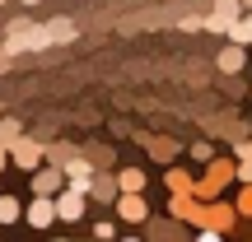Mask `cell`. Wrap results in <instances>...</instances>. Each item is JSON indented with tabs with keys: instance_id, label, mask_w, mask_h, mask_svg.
Returning a JSON list of instances; mask_svg holds the SVG:
<instances>
[{
	"instance_id": "obj_6",
	"label": "cell",
	"mask_w": 252,
	"mask_h": 242,
	"mask_svg": "<svg viewBox=\"0 0 252 242\" xmlns=\"http://www.w3.org/2000/svg\"><path fill=\"white\" fill-rule=\"evenodd\" d=\"M61 187H65V172L56 168V163H47V168L37 163L33 168V196H56Z\"/></svg>"
},
{
	"instance_id": "obj_5",
	"label": "cell",
	"mask_w": 252,
	"mask_h": 242,
	"mask_svg": "<svg viewBox=\"0 0 252 242\" xmlns=\"http://www.w3.org/2000/svg\"><path fill=\"white\" fill-rule=\"evenodd\" d=\"M56 219H61V224L84 219V191H75V187H61V191H56Z\"/></svg>"
},
{
	"instance_id": "obj_26",
	"label": "cell",
	"mask_w": 252,
	"mask_h": 242,
	"mask_svg": "<svg viewBox=\"0 0 252 242\" xmlns=\"http://www.w3.org/2000/svg\"><path fill=\"white\" fill-rule=\"evenodd\" d=\"M238 5H243V9H252V0H238Z\"/></svg>"
},
{
	"instance_id": "obj_11",
	"label": "cell",
	"mask_w": 252,
	"mask_h": 242,
	"mask_svg": "<svg viewBox=\"0 0 252 242\" xmlns=\"http://www.w3.org/2000/svg\"><path fill=\"white\" fill-rule=\"evenodd\" d=\"M28 28H33L28 19H14V24L5 28V33H9V37H5V52H9V56H14V52H24V47H28Z\"/></svg>"
},
{
	"instance_id": "obj_15",
	"label": "cell",
	"mask_w": 252,
	"mask_h": 242,
	"mask_svg": "<svg viewBox=\"0 0 252 242\" xmlns=\"http://www.w3.org/2000/svg\"><path fill=\"white\" fill-rule=\"evenodd\" d=\"M19 219H24L19 196H0V224H19Z\"/></svg>"
},
{
	"instance_id": "obj_25",
	"label": "cell",
	"mask_w": 252,
	"mask_h": 242,
	"mask_svg": "<svg viewBox=\"0 0 252 242\" xmlns=\"http://www.w3.org/2000/svg\"><path fill=\"white\" fill-rule=\"evenodd\" d=\"M19 5H42V0H19Z\"/></svg>"
},
{
	"instance_id": "obj_9",
	"label": "cell",
	"mask_w": 252,
	"mask_h": 242,
	"mask_svg": "<svg viewBox=\"0 0 252 242\" xmlns=\"http://www.w3.org/2000/svg\"><path fill=\"white\" fill-rule=\"evenodd\" d=\"M234 219H238V210H234V205H220V196H215V205L206 200V228H220V233H229V228H234Z\"/></svg>"
},
{
	"instance_id": "obj_17",
	"label": "cell",
	"mask_w": 252,
	"mask_h": 242,
	"mask_svg": "<svg viewBox=\"0 0 252 242\" xmlns=\"http://www.w3.org/2000/svg\"><path fill=\"white\" fill-rule=\"evenodd\" d=\"M42 47H52V28H47V24L37 28L33 24V28H28V47H24V52H42Z\"/></svg>"
},
{
	"instance_id": "obj_21",
	"label": "cell",
	"mask_w": 252,
	"mask_h": 242,
	"mask_svg": "<svg viewBox=\"0 0 252 242\" xmlns=\"http://www.w3.org/2000/svg\"><path fill=\"white\" fill-rule=\"evenodd\" d=\"M234 210H238V215H248V219H252V182H243V191H238Z\"/></svg>"
},
{
	"instance_id": "obj_23",
	"label": "cell",
	"mask_w": 252,
	"mask_h": 242,
	"mask_svg": "<svg viewBox=\"0 0 252 242\" xmlns=\"http://www.w3.org/2000/svg\"><path fill=\"white\" fill-rule=\"evenodd\" d=\"M191 159H201V163H210V159H215V149H210V144H191Z\"/></svg>"
},
{
	"instance_id": "obj_12",
	"label": "cell",
	"mask_w": 252,
	"mask_h": 242,
	"mask_svg": "<svg viewBox=\"0 0 252 242\" xmlns=\"http://www.w3.org/2000/svg\"><path fill=\"white\" fill-rule=\"evenodd\" d=\"M163 187H168V191H191V187H196V177H191L187 168H173V163H168V172H163Z\"/></svg>"
},
{
	"instance_id": "obj_10",
	"label": "cell",
	"mask_w": 252,
	"mask_h": 242,
	"mask_svg": "<svg viewBox=\"0 0 252 242\" xmlns=\"http://www.w3.org/2000/svg\"><path fill=\"white\" fill-rule=\"evenodd\" d=\"M243 61H248V52H243V42H229L224 47V52H220V70H224V75H238V70H243Z\"/></svg>"
},
{
	"instance_id": "obj_13",
	"label": "cell",
	"mask_w": 252,
	"mask_h": 242,
	"mask_svg": "<svg viewBox=\"0 0 252 242\" xmlns=\"http://www.w3.org/2000/svg\"><path fill=\"white\" fill-rule=\"evenodd\" d=\"M117 177H103V172H94V187H89V196H98V200H117Z\"/></svg>"
},
{
	"instance_id": "obj_18",
	"label": "cell",
	"mask_w": 252,
	"mask_h": 242,
	"mask_svg": "<svg viewBox=\"0 0 252 242\" xmlns=\"http://www.w3.org/2000/svg\"><path fill=\"white\" fill-rule=\"evenodd\" d=\"M47 28H52V42H75V24L70 19H52Z\"/></svg>"
},
{
	"instance_id": "obj_1",
	"label": "cell",
	"mask_w": 252,
	"mask_h": 242,
	"mask_svg": "<svg viewBox=\"0 0 252 242\" xmlns=\"http://www.w3.org/2000/svg\"><path fill=\"white\" fill-rule=\"evenodd\" d=\"M229 182H238V163H234V159H210V163H206V177H196L191 196H196V200H215Z\"/></svg>"
},
{
	"instance_id": "obj_4",
	"label": "cell",
	"mask_w": 252,
	"mask_h": 242,
	"mask_svg": "<svg viewBox=\"0 0 252 242\" xmlns=\"http://www.w3.org/2000/svg\"><path fill=\"white\" fill-rule=\"evenodd\" d=\"M117 219H126V224H145L150 219V205H145V196L140 191H117Z\"/></svg>"
},
{
	"instance_id": "obj_22",
	"label": "cell",
	"mask_w": 252,
	"mask_h": 242,
	"mask_svg": "<svg viewBox=\"0 0 252 242\" xmlns=\"http://www.w3.org/2000/svg\"><path fill=\"white\" fill-rule=\"evenodd\" d=\"M14 135H24V131H19V121H0V144H5V149H9Z\"/></svg>"
},
{
	"instance_id": "obj_27",
	"label": "cell",
	"mask_w": 252,
	"mask_h": 242,
	"mask_svg": "<svg viewBox=\"0 0 252 242\" xmlns=\"http://www.w3.org/2000/svg\"><path fill=\"white\" fill-rule=\"evenodd\" d=\"M0 5H5V0H0Z\"/></svg>"
},
{
	"instance_id": "obj_7",
	"label": "cell",
	"mask_w": 252,
	"mask_h": 242,
	"mask_svg": "<svg viewBox=\"0 0 252 242\" xmlns=\"http://www.w3.org/2000/svg\"><path fill=\"white\" fill-rule=\"evenodd\" d=\"M24 219L33 228H52L56 224V196H33V205L24 210Z\"/></svg>"
},
{
	"instance_id": "obj_24",
	"label": "cell",
	"mask_w": 252,
	"mask_h": 242,
	"mask_svg": "<svg viewBox=\"0 0 252 242\" xmlns=\"http://www.w3.org/2000/svg\"><path fill=\"white\" fill-rule=\"evenodd\" d=\"M5 168H9V149L0 144V172H5Z\"/></svg>"
},
{
	"instance_id": "obj_19",
	"label": "cell",
	"mask_w": 252,
	"mask_h": 242,
	"mask_svg": "<svg viewBox=\"0 0 252 242\" xmlns=\"http://www.w3.org/2000/svg\"><path fill=\"white\" fill-rule=\"evenodd\" d=\"M145 149H150V154H154L159 163H173V154H178V144H168V140H150Z\"/></svg>"
},
{
	"instance_id": "obj_20",
	"label": "cell",
	"mask_w": 252,
	"mask_h": 242,
	"mask_svg": "<svg viewBox=\"0 0 252 242\" xmlns=\"http://www.w3.org/2000/svg\"><path fill=\"white\" fill-rule=\"evenodd\" d=\"M229 42H252V24H248V19H234V24H229Z\"/></svg>"
},
{
	"instance_id": "obj_14",
	"label": "cell",
	"mask_w": 252,
	"mask_h": 242,
	"mask_svg": "<svg viewBox=\"0 0 252 242\" xmlns=\"http://www.w3.org/2000/svg\"><path fill=\"white\" fill-rule=\"evenodd\" d=\"M70 159H75L70 144H42V163H56V168H65Z\"/></svg>"
},
{
	"instance_id": "obj_2",
	"label": "cell",
	"mask_w": 252,
	"mask_h": 242,
	"mask_svg": "<svg viewBox=\"0 0 252 242\" xmlns=\"http://www.w3.org/2000/svg\"><path fill=\"white\" fill-rule=\"evenodd\" d=\"M9 163L24 168V172H33L37 163H42V144L28 140V135H14V140H9Z\"/></svg>"
},
{
	"instance_id": "obj_3",
	"label": "cell",
	"mask_w": 252,
	"mask_h": 242,
	"mask_svg": "<svg viewBox=\"0 0 252 242\" xmlns=\"http://www.w3.org/2000/svg\"><path fill=\"white\" fill-rule=\"evenodd\" d=\"M61 172H65V187H75V191L89 196V187H94V159H89V154H75Z\"/></svg>"
},
{
	"instance_id": "obj_16",
	"label": "cell",
	"mask_w": 252,
	"mask_h": 242,
	"mask_svg": "<svg viewBox=\"0 0 252 242\" xmlns=\"http://www.w3.org/2000/svg\"><path fill=\"white\" fill-rule=\"evenodd\" d=\"M117 187H122V191H145V172H140V168H122V172H117Z\"/></svg>"
},
{
	"instance_id": "obj_8",
	"label": "cell",
	"mask_w": 252,
	"mask_h": 242,
	"mask_svg": "<svg viewBox=\"0 0 252 242\" xmlns=\"http://www.w3.org/2000/svg\"><path fill=\"white\" fill-rule=\"evenodd\" d=\"M238 9H243L238 0H215V9H210L206 28H210V33H229V24L238 19Z\"/></svg>"
}]
</instances>
